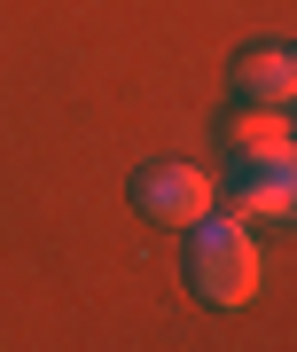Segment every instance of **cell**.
<instances>
[{"label": "cell", "mask_w": 297, "mask_h": 352, "mask_svg": "<svg viewBox=\"0 0 297 352\" xmlns=\"http://www.w3.org/2000/svg\"><path fill=\"white\" fill-rule=\"evenodd\" d=\"M180 235H188V289H196L204 305H219V314H243V305L258 298V282H266L258 235H250L243 219H227V212H204L196 227H180Z\"/></svg>", "instance_id": "6da1fadb"}, {"label": "cell", "mask_w": 297, "mask_h": 352, "mask_svg": "<svg viewBox=\"0 0 297 352\" xmlns=\"http://www.w3.org/2000/svg\"><path fill=\"white\" fill-rule=\"evenodd\" d=\"M133 204L157 227H196L204 212H219V180L204 173V164H141V180H133Z\"/></svg>", "instance_id": "7a4b0ae2"}, {"label": "cell", "mask_w": 297, "mask_h": 352, "mask_svg": "<svg viewBox=\"0 0 297 352\" xmlns=\"http://www.w3.org/2000/svg\"><path fill=\"white\" fill-rule=\"evenodd\" d=\"M227 212H235L243 227H282V219H297V164H289V157H282V164H243Z\"/></svg>", "instance_id": "3957f363"}, {"label": "cell", "mask_w": 297, "mask_h": 352, "mask_svg": "<svg viewBox=\"0 0 297 352\" xmlns=\"http://www.w3.org/2000/svg\"><path fill=\"white\" fill-rule=\"evenodd\" d=\"M227 149H235L243 164H282L297 149L289 133V102H243L235 118H227Z\"/></svg>", "instance_id": "277c9868"}, {"label": "cell", "mask_w": 297, "mask_h": 352, "mask_svg": "<svg viewBox=\"0 0 297 352\" xmlns=\"http://www.w3.org/2000/svg\"><path fill=\"white\" fill-rule=\"evenodd\" d=\"M235 94L243 102H289L297 94V55L289 47H250L235 63Z\"/></svg>", "instance_id": "5b68a950"}]
</instances>
